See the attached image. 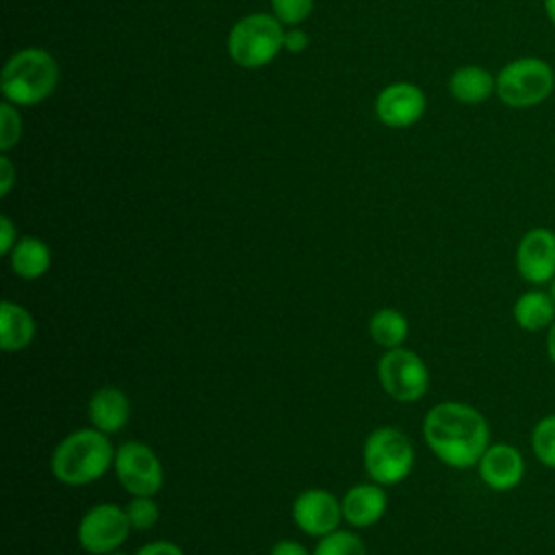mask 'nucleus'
Returning <instances> with one entry per match:
<instances>
[{
	"label": "nucleus",
	"instance_id": "f257e3e1",
	"mask_svg": "<svg viewBox=\"0 0 555 555\" xmlns=\"http://www.w3.org/2000/svg\"><path fill=\"white\" fill-rule=\"evenodd\" d=\"M427 449L449 468H475L490 440L488 418L470 403L440 401L423 416Z\"/></svg>",
	"mask_w": 555,
	"mask_h": 555
},
{
	"label": "nucleus",
	"instance_id": "f03ea898",
	"mask_svg": "<svg viewBox=\"0 0 555 555\" xmlns=\"http://www.w3.org/2000/svg\"><path fill=\"white\" fill-rule=\"evenodd\" d=\"M115 449L108 434L82 427L61 438L50 457V470L63 486H89L113 468Z\"/></svg>",
	"mask_w": 555,
	"mask_h": 555
},
{
	"label": "nucleus",
	"instance_id": "7ed1b4c3",
	"mask_svg": "<svg viewBox=\"0 0 555 555\" xmlns=\"http://www.w3.org/2000/svg\"><path fill=\"white\" fill-rule=\"evenodd\" d=\"M56 82V61L41 48H26L7 61L0 87L7 102L30 106L46 100Z\"/></svg>",
	"mask_w": 555,
	"mask_h": 555
},
{
	"label": "nucleus",
	"instance_id": "20e7f679",
	"mask_svg": "<svg viewBox=\"0 0 555 555\" xmlns=\"http://www.w3.org/2000/svg\"><path fill=\"white\" fill-rule=\"evenodd\" d=\"M416 453L412 440L397 427L382 425L373 429L362 447V464L371 481L397 486L414 470Z\"/></svg>",
	"mask_w": 555,
	"mask_h": 555
},
{
	"label": "nucleus",
	"instance_id": "39448f33",
	"mask_svg": "<svg viewBox=\"0 0 555 555\" xmlns=\"http://www.w3.org/2000/svg\"><path fill=\"white\" fill-rule=\"evenodd\" d=\"M555 72L540 56H518L496 74V98L509 108H533L551 98Z\"/></svg>",
	"mask_w": 555,
	"mask_h": 555
},
{
	"label": "nucleus",
	"instance_id": "423d86ee",
	"mask_svg": "<svg viewBox=\"0 0 555 555\" xmlns=\"http://www.w3.org/2000/svg\"><path fill=\"white\" fill-rule=\"evenodd\" d=\"M284 48V30L275 15L251 13L234 24L228 35V52L241 67L267 65Z\"/></svg>",
	"mask_w": 555,
	"mask_h": 555
},
{
	"label": "nucleus",
	"instance_id": "0eeeda50",
	"mask_svg": "<svg viewBox=\"0 0 555 555\" xmlns=\"http://www.w3.org/2000/svg\"><path fill=\"white\" fill-rule=\"evenodd\" d=\"M377 379L384 392L399 403L421 401L429 390V369L425 360L405 347L386 349L377 362Z\"/></svg>",
	"mask_w": 555,
	"mask_h": 555
},
{
	"label": "nucleus",
	"instance_id": "6e6552de",
	"mask_svg": "<svg viewBox=\"0 0 555 555\" xmlns=\"http://www.w3.org/2000/svg\"><path fill=\"white\" fill-rule=\"evenodd\" d=\"M113 470L130 496H156L165 483V470L156 451L139 440H126L115 449Z\"/></svg>",
	"mask_w": 555,
	"mask_h": 555
},
{
	"label": "nucleus",
	"instance_id": "1a4fd4ad",
	"mask_svg": "<svg viewBox=\"0 0 555 555\" xmlns=\"http://www.w3.org/2000/svg\"><path fill=\"white\" fill-rule=\"evenodd\" d=\"M132 527L126 507L117 503H98L89 507L76 527V540L82 551L91 555H106L121 548Z\"/></svg>",
	"mask_w": 555,
	"mask_h": 555
},
{
	"label": "nucleus",
	"instance_id": "9d476101",
	"mask_svg": "<svg viewBox=\"0 0 555 555\" xmlns=\"http://www.w3.org/2000/svg\"><path fill=\"white\" fill-rule=\"evenodd\" d=\"M516 273L529 286H548L555 278V230L529 228L514 251Z\"/></svg>",
	"mask_w": 555,
	"mask_h": 555
},
{
	"label": "nucleus",
	"instance_id": "9b49d317",
	"mask_svg": "<svg viewBox=\"0 0 555 555\" xmlns=\"http://www.w3.org/2000/svg\"><path fill=\"white\" fill-rule=\"evenodd\" d=\"M293 522L312 538H323L338 529L343 520L340 499L325 488L301 490L291 505Z\"/></svg>",
	"mask_w": 555,
	"mask_h": 555
},
{
	"label": "nucleus",
	"instance_id": "f8f14e48",
	"mask_svg": "<svg viewBox=\"0 0 555 555\" xmlns=\"http://www.w3.org/2000/svg\"><path fill=\"white\" fill-rule=\"evenodd\" d=\"M475 468L486 488L492 492H509L522 483L527 462L512 442H490Z\"/></svg>",
	"mask_w": 555,
	"mask_h": 555
},
{
	"label": "nucleus",
	"instance_id": "ddd939ff",
	"mask_svg": "<svg viewBox=\"0 0 555 555\" xmlns=\"http://www.w3.org/2000/svg\"><path fill=\"white\" fill-rule=\"evenodd\" d=\"M425 111V95L412 82H395L386 87L375 100V113L382 124L390 128H408L421 119Z\"/></svg>",
	"mask_w": 555,
	"mask_h": 555
},
{
	"label": "nucleus",
	"instance_id": "4468645a",
	"mask_svg": "<svg viewBox=\"0 0 555 555\" xmlns=\"http://www.w3.org/2000/svg\"><path fill=\"white\" fill-rule=\"evenodd\" d=\"M386 507H388V496L384 492V486L375 481L356 483L340 499L343 520L353 529L373 527L384 518Z\"/></svg>",
	"mask_w": 555,
	"mask_h": 555
},
{
	"label": "nucleus",
	"instance_id": "2eb2a0df",
	"mask_svg": "<svg viewBox=\"0 0 555 555\" xmlns=\"http://www.w3.org/2000/svg\"><path fill=\"white\" fill-rule=\"evenodd\" d=\"M514 323L529 334L546 332L555 323V299L544 286H529L512 304Z\"/></svg>",
	"mask_w": 555,
	"mask_h": 555
},
{
	"label": "nucleus",
	"instance_id": "dca6fc26",
	"mask_svg": "<svg viewBox=\"0 0 555 555\" xmlns=\"http://www.w3.org/2000/svg\"><path fill=\"white\" fill-rule=\"evenodd\" d=\"M87 414H89L91 427L111 436L121 431L128 425L130 401L126 392L119 390L117 386H102L89 397Z\"/></svg>",
	"mask_w": 555,
	"mask_h": 555
},
{
	"label": "nucleus",
	"instance_id": "f3484780",
	"mask_svg": "<svg viewBox=\"0 0 555 555\" xmlns=\"http://www.w3.org/2000/svg\"><path fill=\"white\" fill-rule=\"evenodd\" d=\"M37 334L35 317L22 304L4 299L0 306V347L7 353L24 351L33 345Z\"/></svg>",
	"mask_w": 555,
	"mask_h": 555
},
{
	"label": "nucleus",
	"instance_id": "a211bd4d",
	"mask_svg": "<svg viewBox=\"0 0 555 555\" xmlns=\"http://www.w3.org/2000/svg\"><path fill=\"white\" fill-rule=\"evenodd\" d=\"M449 91L460 104H481L496 91V76L481 65H462L449 78Z\"/></svg>",
	"mask_w": 555,
	"mask_h": 555
},
{
	"label": "nucleus",
	"instance_id": "6ab92c4d",
	"mask_svg": "<svg viewBox=\"0 0 555 555\" xmlns=\"http://www.w3.org/2000/svg\"><path fill=\"white\" fill-rule=\"evenodd\" d=\"M11 271L22 280H39L52 267V251L48 243L37 236H22L9 254Z\"/></svg>",
	"mask_w": 555,
	"mask_h": 555
},
{
	"label": "nucleus",
	"instance_id": "aec40b11",
	"mask_svg": "<svg viewBox=\"0 0 555 555\" xmlns=\"http://www.w3.org/2000/svg\"><path fill=\"white\" fill-rule=\"evenodd\" d=\"M408 334H410L408 317L397 308H379L369 319V336L375 345L384 349L403 347Z\"/></svg>",
	"mask_w": 555,
	"mask_h": 555
},
{
	"label": "nucleus",
	"instance_id": "412c9836",
	"mask_svg": "<svg viewBox=\"0 0 555 555\" xmlns=\"http://www.w3.org/2000/svg\"><path fill=\"white\" fill-rule=\"evenodd\" d=\"M531 453L548 470H555V412L540 416L529 434Z\"/></svg>",
	"mask_w": 555,
	"mask_h": 555
},
{
	"label": "nucleus",
	"instance_id": "4be33fe9",
	"mask_svg": "<svg viewBox=\"0 0 555 555\" xmlns=\"http://www.w3.org/2000/svg\"><path fill=\"white\" fill-rule=\"evenodd\" d=\"M312 555H366V546L358 533L336 529L319 538Z\"/></svg>",
	"mask_w": 555,
	"mask_h": 555
},
{
	"label": "nucleus",
	"instance_id": "5701e85b",
	"mask_svg": "<svg viewBox=\"0 0 555 555\" xmlns=\"http://www.w3.org/2000/svg\"><path fill=\"white\" fill-rule=\"evenodd\" d=\"M126 516L134 531H147L158 522L160 509L154 496H132L126 505Z\"/></svg>",
	"mask_w": 555,
	"mask_h": 555
},
{
	"label": "nucleus",
	"instance_id": "b1692460",
	"mask_svg": "<svg viewBox=\"0 0 555 555\" xmlns=\"http://www.w3.org/2000/svg\"><path fill=\"white\" fill-rule=\"evenodd\" d=\"M20 134H22L20 115L9 102H4L0 106V150L4 152L11 150L20 141Z\"/></svg>",
	"mask_w": 555,
	"mask_h": 555
},
{
	"label": "nucleus",
	"instance_id": "393cba45",
	"mask_svg": "<svg viewBox=\"0 0 555 555\" xmlns=\"http://www.w3.org/2000/svg\"><path fill=\"white\" fill-rule=\"evenodd\" d=\"M271 7H273V15L280 22L299 24L310 15L314 0H271Z\"/></svg>",
	"mask_w": 555,
	"mask_h": 555
},
{
	"label": "nucleus",
	"instance_id": "a878e982",
	"mask_svg": "<svg viewBox=\"0 0 555 555\" xmlns=\"http://www.w3.org/2000/svg\"><path fill=\"white\" fill-rule=\"evenodd\" d=\"M134 555H184V551L171 540H154L139 546Z\"/></svg>",
	"mask_w": 555,
	"mask_h": 555
},
{
	"label": "nucleus",
	"instance_id": "bb28decb",
	"mask_svg": "<svg viewBox=\"0 0 555 555\" xmlns=\"http://www.w3.org/2000/svg\"><path fill=\"white\" fill-rule=\"evenodd\" d=\"M17 241H20V238H17V230H15L13 221H11L7 215H2V217H0V254L9 256Z\"/></svg>",
	"mask_w": 555,
	"mask_h": 555
},
{
	"label": "nucleus",
	"instance_id": "cd10ccee",
	"mask_svg": "<svg viewBox=\"0 0 555 555\" xmlns=\"http://www.w3.org/2000/svg\"><path fill=\"white\" fill-rule=\"evenodd\" d=\"M269 555H312V553L297 540H280L271 546Z\"/></svg>",
	"mask_w": 555,
	"mask_h": 555
},
{
	"label": "nucleus",
	"instance_id": "c85d7f7f",
	"mask_svg": "<svg viewBox=\"0 0 555 555\" xmlns=\"http://www.w3.org/2000/svg\"><path fill=\"white\" fill-rule=\"evenodd\" d=\"M306 46H308V37H306L304 30L293 28V30L284 33V48H286L288 52H304Z\"/></svg>",
	"mask_w": 555,
	"mask_h": 555
},
{
	"label": "nucleus",
	"instance_id": "c756f323",
	"mask_svg": "<svg viewBox=\"0 0 555 555\" xmlns=\"http://www.w3.org/2000/svg\"><path fill=\"white\" fill-rule=\"evenodd\" d=\"M15 182V171H13V165L7 156L0 158V195H9L11 186Z\"/></svg>",
	"mask_w": 555,
	"mask_h": 555
},
{
	"label": "nucleus",
	"instance_id": "7c9ffc66",
	"mask_svg": "<svg viewBox=\"0 0 555 555\" xmlns=\"http://www.w3.org/2000/svg\"><path fill=\"white\" fill-rule=\"evenodd\" d=\"M544 347H546V356L551 360V364L555 366V323L546 330V340H544Z\"/></svg>",
	"mask_w": 555,
	"mask_h": 555
},
{
	"label": "nucleus",
	"instance_id": "2f4dec72",
	"mask_svg": "<svg viewBox=\"0 0 555 555\" xmlns=\"http://www.w3.org/2000/svg\"><path fill=\"white\" fill-rule=\"evenodd\" d=\"M544 11H546V17L551 20V24L555 26V0H544Z\"/></svg>",
	"mask_w": 555,
	"mask_h": 555
},
{
	"label": "nucleus",
	"instance_id": "473e14b6",
	"mask_svg": "<svg viewBox=\"0 0 555 555\" xmlns=\"http://www.w3.org/2000/svg\"><path fill=\"white\" fill-rule=\"evenodd\" d=\"M546 288L551 291V295H553V299H555V278H553V282H551Z\"/></svg>",
	"mask_w": 555,
	"mask_h": 555
},
{
	"label": "nucleus",
	"instance_id": "72a5a7b5",
	"mask_svg": "<svg viewBox=\"0 0 555 555\" xmlns=\"http://www.w3.org/2000/svg\"><path fill=\"white\" fill-rule=\"evenodd\" d=\"M106 555H128V553H124V551L117 548V551H111V553H106Z\"/></svg>",
	"mask_w": 555,
	"mask_h": 555
}]
</instances>
